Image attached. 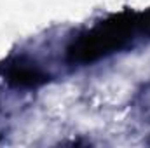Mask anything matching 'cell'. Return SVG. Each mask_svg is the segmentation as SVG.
<instances>
[{"instance_id":"6da1fadb","label":"cell","mask_w":150,"mask_h":148,"mask_svg":"<svg viewBox=\"0 0 150 148\" xmlns=\"http://www.w3.org/2000/svg\"><path fill=\"white\" fill-rule=\"evenodd\" d=\"M133 23L115 18L110 23H103L100 28L91 32L87 37L80 38L79 44L72 49L74 58L79 61H93L100 56L112 52L120 47L131 33Z\"/></svg>"},{"instance_id":"7a4b0ae2","label":"cell","mask_w":150,"mask_h":148,"mask_svg":"<svg viewBox=\"0 0 150 148\" xmlns=\"http://www.w3.org/2000/svg\"><path fill=\"white\" fill-rule=\"evenodd\" d=\"M9 80L18 85H37L44 82V75L30 66H14L9 72Z\"/></svg>"}]
</instances>
